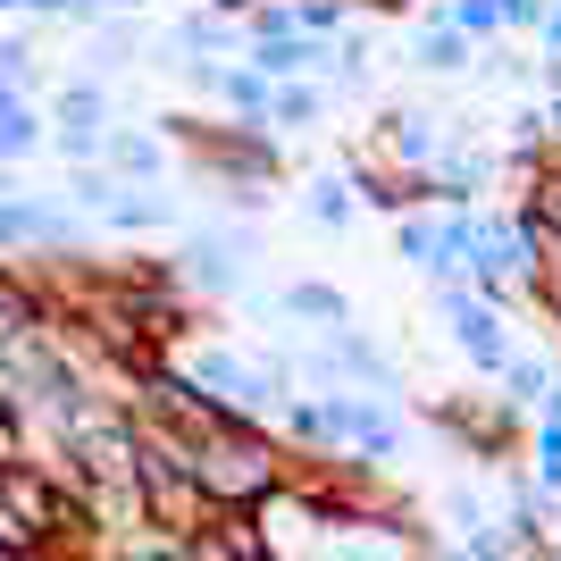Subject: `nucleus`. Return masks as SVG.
<instances>
[{"instance_id":"nucleus-21","label":"nucleus","mask_w":561,"mask_h":561,"mask_svg":"<svg viewBox=\"0 0 561 561\" xmlns=\"http://www.w3.org/2000/svg\"><path fill=\"white\" fill-rule=\"evenodd\" d=\"M9 461H25V436H18V402L0 394V469Z\"/></svg>"},{"instance_id":"nucleus-6","label":"nucleus","mask_w":561,"mask_h":561,"mask_svg":"<svg viewBox=\"0 0 561 561\" xmlns=\"http://www.w3.org/2000/svg\"><path fill=\"white\" fill-rule=\"evenodd\" d=\"M50 142H59V160H101V142H110V93H101L93 76H76L50 93Z\"/></svg>"},{"instance_id":"nucleus-1","label":"nucleus","mask_w":561,"mask_h":561,"mask_svg":"<svg viewBox=\"0 0 561 561\" xmlns=\"http://www.w3.org/2000/svg\"><path fill=\"white\" fill-rule=\"evenodd\" d=\"M168 142H185V160L243 210H260L285 176V135H268V117H168Z\"/></svg>"},{"instance_id":"nucleus-23","label":"nucleus","mask_w":561,"mask_h":561,"mask_svg":"<svg viewBox=\"0 0 561 561\" xmlns=\"http://www.w3.org/2000/svg\"><path fill=\"white\" fill-rule=\"evenodd\" d=\"M101 9H117V18H135V9H151V0H101Z\"/></svg>"},{"instance_id":"nucleus-2","label":"nucleus","mask_w":561,"mask_h":561,"mask_svg":"<svg viewBox=\"0 0 561 561\" xmlns=\"http://www.w3.org/2000/svg\"><path fill=\"white\" fill-rule=\"evenodd\" d=\"M185 461H193L210 503H268L285 486V445L260 436V420H218L210 436L185 445Z\"/></svg>"},{"instance_id":"nucleus-3","label":"nucleus","mask_w":561,"mask_h":561,"mask_svg":"<svg viewBox=\"0 0 561 561\" xmlns=\"http://www.w3.org/2000/svg\"><path fill=\"white\" fill-rule=\"evenodd\" d=\"M394 243L411 268H427V277L461 285L469 277V210H445V202H420V210L394 218Z\"/></svg>"},{"instance_id":"nucleus-13","label":"nucleus","mask_w":561,"mask_h":561,"mask_svg":"<svg viewBox=\"0 0 561 561\" xmlns=\"http://www.w3.org/2000/svg\"><path fill=\"white\" fill-rule=\"evenodd\" d=\"M93 218H110V227L142 234V227H168V218H176V202H168L160 185H126V176H117V185H110V202H101Z\"/></svg>"},{"instance_id":"nucleus-18","label":"nucleus","mask_w":561,"mask_h":561,"mask_svg":"<svg viewBox=\"0 0 561 561\" xmlns=\"http://www.w3.org/2000/svg\"><path fill=\"white\" fill-rule=\"evenodd\" d=\"M445 18L461 25L469 43L486 50V43H503V0H445Z\"/></svg>"},{"instance_id":"nucleus-20","label":"nucleus","mask_w":561,"mask_h":561,"mask_svg":"<svg viewBox=\"0 0 561 561\" xmlns=\"http://www.w3.org/2000/svg\"><path fill=\"white\" fill-rule=\"evenodd\" d=\"M93 68H135V25H101V43H93Z\"/></svg>"},{"instance_id":"nucleus-12","label":"nucleus","mask_w":561,"mask_h":561,"mask_svg":"<svg viewBox=\"0 0 561 561\" xmlns=\"http://www.w3.org/2000/svg\"><path fill=\"white\" fill-rule=\"evenodd\" d=\"M101 168L126 176V185H160V176H168V135H151V126H110Z\"/></svg>"},{"instance_id":"nucleus-7","label":"nucleus","mask_w":561,"mask_h":561,"mask_svg":"<svg viewBox=\"0 0 561 561\" xmlns=\"http://www.w3.org/2000/svg\"><path fill=\"white\" fill-rule=\"evenodd\" d=\"M445 328H453V344L478 360V369H503L512 360V328H503V302H486L478 285H445Z\"/></svg>"},{"instance_id":"nucleus-11","label":"nucleus","mask_w":561,"mask_h":561,"mask_svg":"<svg viewBox=\"0 0 561 561\" xmlns=\"http://www.w3.org/2000/svg\"><path fill=\"white\" fill-rule=\"evenodd\" d=\"M168 50H176V68H193V59H234L243 50V18H227V9H185V18L168 25Z\"/></svg>"},{"instance_id":"nucleus-5","label":"nucleus","mask_w":561,"mask_h":561,"mask_svg":"<svg viewBox=\"0 0 561 561\" xmlns=\"http://www.w3.org/2000/svg\"><path fill=\"white\" fill-rule=\"evenodd\" d=\"M185 377L218 402V411H227V420H260V411H268V369L243 360V352H227V344H202L185 360Z\"/></svg>"},{"instance_id":"nucleus-24","label":"nucleus","mask_w":561,"mask_h":561,"mask_svg":"<svg viewBox=\"0 0 561 561\" xmlns=\"http://www.w3.org/2000/svg\"><path fill=\"white\" fill-rule=\"evenodd\" d=\"M160 561H176V553H160Z\"/></svg>"},{"instance_id":"nucleus-22","label":"nucleus","mask_w":561,"mask_h":561,"mask_svg":"<svg viewBox=\"0 0 561 561\" xmlns=\"http://www.w3.org/2000/svg\"><path fill=\"white\" fill-rule=\"evenodd\" d=\"M545 25V0H503V34H537Z\"/></svg>"},{"instance_id":"nucleus-10","label":"nucleus","mask_w":561,"mask_h":561,"mask_svg":"<svg viewBox=\"0 0 561 561\" xmlns=\"http://www.w3.org/2000/svg\"><path fill=\"white\" fill-rule=\"evenodd\" d=\"M411 68H420V76H461V68H478V43L445 18V0H427L420 25H411Z\"/></svg>"},{"instance_id":"nucleus-9","label":"nucleus","mask_w":561,"mask_h":561,"mask_svg":"<svg viewBox=\"0 0 561 561\" xmlns=\"http://www.w3.org/2000/svg\"><path fill=\"white\" fill-rule=\"evenodd\" d=\"M9 243H50V252H68L76 243V210H59V202H43V193H0V252Z\"/></svg>"},{"instance_id":"nucleus-4","label":"nucleus","mask_w":561,"mask_h":561,"mask_svg":"<svg viewBox=\"0 0 561 561\" xmlns=\"http://www.w3.org/2000/svg\"><path fill=\"white\" fill-rule=\"evenodd\" d=\"M369 126H377L369 151H377V160H394V168H411V176H427V168H436V151L453 142V117L420 110V101H394V110H377Z\"/></svg>"},{"instance_id":"nucleus-15","label":"nucleus","mask_w":561,"mask_h":561,"mask_svg":"<svg viewBox=\"0 0 561 561\" xmlns=\"http://www.w3.org/2000/svg\"><path fill=\"white\" fill-rule=\"evenodd\" d=\"M43 142H50V117H43L34 101L18 93L9 110H0V168H25L34 151H43Z\"/></svg>"},{"instance_id":"nucleus-17","label":"nucleus","mask_w":561,"mask_h":561,"mask_svg":"<svg viewBox=\"0 0 561 561\" xmlns=\"http://www.w3.org/2000/svg\"><path fill=\"white\" fill-rule=\"evenodd\" d=\"M285 310H294V319H319V328H352V302L344 294H335V285H319V277H294L285 285Z\"/></svg>"},{"instance_id":"nucleus-14","label":"nucleus","mask_w":561,"mask_h":561,"mask_svg":"<svg viewBox=\"0 0 561 561\" xmlns=\"http://www.w3.org/2000/svg\"><path fill=\"white\" fill-rule=\"evenodd\" d=\"M319 117H328V84H319V76H285L277 101H268V135H302Z\"/></svg>"},{"instance_id":"nucleus-8","label":"nucleus","mask_w":561,"mask_h":561,"mask_svg":"<svg viewBox=\"0 0 561 561\" xmlns=\"http://www.w3.org/2000/svg\"><path fill=\"white\" fill-rule=\"evenodd\" d=\"M243 268H252V234H234V227H202L185 243V260H176V277H185L193 294H234Z\"/></svg>"},{"instance_id":"nucleus-19","label":"nucleus","mask_w":561,"mask_h":561,"mask_svg":"<svg viewBox=\"0 0 561 561\" xmlns=\"http://www.w3.org/2000/svg\"><path fill=\"white\" fill-rule=\"evenodd\" d=\"M545 386H553V369H545L537 352H512V360H503V402H545Z\"/></svg>"},{"instance_id":"nucleus-16","label":"nucleus","mask_w":561,"mask_h":561,"mask_svg":"<svg viewBox=\"0 0 561 561\" xmlns=\"http://www.w3.org/2000/svg\"><path fill=\"white\" fill-rule=\"evenodd\" d=\"M302 210H310V227L344 234V227H352V210H360V202H352V176H344V168H319V176L302 185Z\"/></svg>"}]
</instances>
